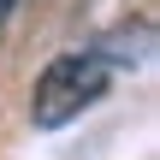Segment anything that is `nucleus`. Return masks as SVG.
<instances>
[{
    "label": "nucleus",
    "mask_w": 160,
    "mask_h": 160,
    "mask_svg": "<svg viewBox=\"0 0 160 160\" xmlns=\"http://www.w3.org/2000/svg\"><path fill=\"white\" fill-rule=\"evenodd\" d=\"M107 83H113V71L83 48V53H59V59H48L42 65V77H36V89H30V125L36 131H59V125H71L83 107H95L101 95H107Z\"/></svg>",
    "instance_id": "obj_1"
},
{
    "label": "nucleus",
    "mask_w": 160,
    "mask_h": 160,
    "mask_svg": "<svg viewBox=\"0 0 160 160\" xmlns=\"http://www.w3.org/2000/svg\"><path fill=\"white\" fill-rule=\"evenodd\" d=\"M12 6H18V0H0V24H6V18H12Z\"/></svg>",
    "instance_id": "obj_2"
}]
</instances>
